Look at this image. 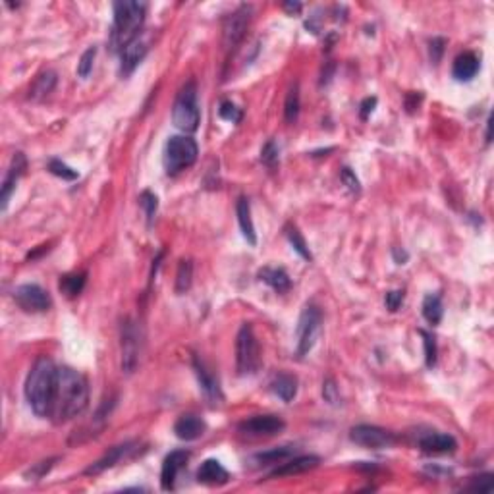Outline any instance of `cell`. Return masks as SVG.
I'll return each instance as SVG.
<instances>
[{
    "instance_id": "obj_1",
    "label": "cell",
    "mask_w": 494,
    "mask_h": 494,
    "mask_svg": "<svg viewBox=\"0 0 494 494\" xmlns=\"http://www.w3.org/2000/svg\"><path fill=\"white\" fill-rule=\"evenodd\" d=\"M89 404V386L83 374L69 369L58 367L56 379V394L52 404L51 417L56 423H66L74 417L81 415Z\"/></svg>"
},
{
    "instance_id": "obj_2",
    "label": "cell",
    "mask_w": 494,
    "mask_h": 494,
    "mask_svg": "<svg viewBox=\"0 0 494 494\" xmlns=\"http://www.w3.org/2000/svg\"><path fill=\"white\" fill-rule=\"evenodd\" d=\"M58 367L49 357H39L26 381V398L37 417H51L56 394Z\"/></svg>"
},
{
    "instance_id": "obj_3",
    "label": "cell",
    "mask_w": 494,
    "mask_h": 494,
    "mask_svg": "<svg viewBox=\"0 0 494 494\" xmlns=\"http://www.w3.org/2000/svg\"><path fill=\"white\" fill-rule=\"evenodd\" d=\"M145 12H147L145 2L122 0L114 4V22L110 27V39H108V44L114 52L122 51L126 44L138 39L145 22Z\"/></svg>"
},
{
    "instance_id": "obj_4",
    "label": "cell",
    "mask_w": 494,
    "mask_h": 494,
    "mask_svg": "<svg viewBox=\"0 0 494 494\" xmlns=\"http://www.w3.org/2000/svg\"><path fill=\"white\" fill-rule=\"evenodd\" d=\"M199 103H197V85L195 81H188L180 89L172 106V122L183 133H193L199 128Z\"/></svg>"
},
{
    "instance_id": "obj_5",
    "label": "cell",
    "mask_w": 494,
    "mask_h": 494,
    "mask_svg": "<svg viewBox=\"0 0 494 494\" xmlns=\"http://www.w3.org/2000/svg\"><path fill=\"white\" fill-rule=\"evenodd\" d=\"M261 367V347L252 324H242L236 338V369L240 377H252Z\"/></svg>"
},
{
    "instance_id": "obj_6",
    "label": "cell",
    "mask_w": 494,
    "mask_h": 494,
    "mask_svg": "<svg viewBox=\"0 0 494 494\" xmlns=\"http://www.w3.org/2000/svg\"><path fill=\"white\" fill-rule=\"evenodd\" d=\"M199 155L197 143L188 135H174L166 141L165 145V170L170 176L180 174L186 168L195 165Z\"/></svg>"
},
{
    "instance_id": "obj_7",
    "label": "cell",
    "mask_w": 494,
    "mask_h": 494,
    "mask_svg": "<svg viewBox=\"0 0 494 494\" xmlns=\"http://www.w3.org/2000/svg\"><path fill=\"white\" fill-rule=\"evenodd\" d=\"M321 322L322 315L319 311V307L305 305L304 311L299 315V321H297V329H295V336H297L295 356L305 357L311 352L319 334H321Z\"/></svg>"
},
{
    "instance_id": "obj_8",
    "label": "cell",
    "mask_w": 494,
    "mask_h": 494,
    "mask_svg": "<svg viewBox=\"0 0 494 494\" xmlns=\"http://www.w3.org/2000/svg\"><path fill=\"white\" fill-rule=\"evenodd\" d=\"M139 354H141V332L138 329V322L128 321L122 324V371L131 374L139 365Z\"/></svg>"
},
{
    "instance_id": "obj_9",
    "label": "cell",
    "mask_w": 494,
    "mask_h": 494,
    "mask_svg": "<svg viewBox=\"0 0 494 494\" xmlns=\"http://www.w3.org/2000/svg\"><path fill=\"white\" fill-rule=\"evenodd\" d=\"M14 302L26 313H44L51 309L52 299L39 284H22L14 290Z\"/></svg>"
},
{
    "instance_id": "obj_10",
    "label": "cell",
    "mask_w": 494,
    "mask_h": 494,
    "mask_svg": "<svg viewBox=\"0 0 494 494\" xmlns=\"http://www.w3.org/2000/svg\"><path fill=\"white\" fill-rule=\"evenodd\" d=\"M349 438L352 443L359 444L363 448H373V450H381V448H390L396 443V436L386 429L374 425H357L349 431Z\"/></svg>"
},
{
    "instance_id": "obj_11",
    "label": "cell",
    "mask_w": 494,
    "mask_h": 494,
    "mask_svg": "<svg viewBox=\"0 0 494 494\" xmlns=\"http://www.w3.org/2000/svg\"><path fill=\"white\" fill-rule=\"evenodd\" d=\"M249 22H252V6H247V4L240 6L226 17L224 27H222V41H224V47L228 51L234 49L236 44L245 37Z\"/></svg>"
},
{
    "instance_id": "obj_12",
    "label": "cell",
    "mask_w": 494,
    "mask_h": 494,
    "mask_svg": "<svg viewBox=\"0 0 494 494\" xmlns=\"http://www.w3.org/2000/svg\"><path fill=\"white\" fill-rule=\"evenodd\" d=\"M286 429V423L278 415H255L242 421L238 425V431L252 438H263V436H274Z\"/></svg>"
},
{
    "instance_id": "obj_13",
    "label": "cell",
    "mask_w": 494,
    "mask_h": 494,
    "mask_svg": "<svg viewBox=\"0 0 494 494\" xmlns=\"http://www.w3.org/2000/svg\"><path fill=\"white\" fill-rule=\"evenodd\" d=\"M190 460V452L174 450L163 461V471H160V486L165 491H172L176 485L178 473L186 468V463Z\"/></svg>"
},
{
    "instance_id": "obj_14",
    "label": "cell",
    "mask_w": 494,
    "mask_h": 494,
    "mask_svg": "<svg viewBox=\"0 0 494 494\" xmlns=\"http://www.w3.org/2000/svg\"><path fill=\"white\" fill-rule=\"evenodd\" d=\"M417 444H419V448L425 454H434V456H438V454H454L456 448H458V443H456V438L452 434L436 433V431L421 434Z\"/></svg>"
},
{
    "instance_id": "obj_15",
    "label": "cell",
    "mask_w": 494,
    "mask_h": 494,
    "mask_svg": "<svg viewBox=\"0 0 494 494\" xmlns=\"http://www.w3.org/2000/svg\"><path fill=\"white\" fill-rule=\"evenodd\" d=\"M193 369H195L197 381H199V384H201V390H203V394H205V398L208 400V404H211L213 408L220 406V404H222V400H224V396H222V390H220V386H218L217 379L208 373V369L205 367V365H203V361H199V357H195V359H193Z\"/></svg>"
},
{
    "instance_id": "obj_16",
    "label": "cell",
    "mask_w": 494,
    "mask_h": 494,
    "mask_svg": "<svg viewBox=\"0 0 494 494\" xmlns=\"http://www.w3.org/2000/svg\"><path fill=\"white\" fill-rule=\"evenodd\" d=\"M26 168H27V160H26V155H24V153H16V155L12 156V163H10L8 174H6V178H4V182H2V191H0L2 211L8 207L10 195H12V191L16 190V183L19 182V178L24 176Z\"/></svg>"
},
{
    "instance_id": "obj_17",
    "label": "cell",
    "mask_w": 494,
    "mask_h": 494,
    "mask_svg": "<svg viewBox=\"0 0 494 494\" xmlns=\"http://www.w3.org/2000/svg\"><path fill=\"white\" fill-rule=\"evenodd\" d=\"M149 47L143 39H133L131 43H128L120 51V72L122 76H130L133 69L138 68L139 62L145 58Z\"/></svg>"
},
{
    "instance_id": "obj_18",
    "label": "cell",
    "mask_w": 494,
    "mask_h": 494,
    "mask_svg": "<svg viewBox=\"0 0 494 494\" xmlns=\"http://www.w3.org/2000/svg\"><path fill=\"white\" fill-rule=\"evenodd\" d=\"M135 450V443H126V444H120V446H114L113 450L108 452L106 456H103L101 460L95 461L93 466H89V468L85 469L87 475H99V473H103V471H106V469L114 468L116 463H120L124 458H128L131 452Z\"/></svg>"
},
{
    "instance_id": "obj_19",
    "label": "cell",
    "mask_w": 494,
    "mask_h": 494,
    "mask_svg": "<svg viewBox=\"0 0 494 494\" xmlns=\"http://www.w3.org/2000/svg\"><path fill=\"white\" fill-rule=\"evenodd\" d=\"M228 479H230V473L226 471L224 466L218 460H205L201 463V468L197 469V481L201 485H226Z\"/></svg>"
},
{
    "instance_id": "obj_20",
    "label": "cell",
    "mask_w": 494,
    "mask_h": 494,
    "mask_svg": "<svg viewBox=\"0 0 494 494\" xmlns=\"http://www.w3.org/2000/svg\"><path fill=\"white\" fill-rule=\"evenodd\" d=\"M321 463V458L317 456H297L294 460L284 461L280 468H277L270 477H292V475H299V473H305V471H311L317 466Z\"/></svg>"
},
{
    "instance_id": "obj_21",
    "label": "cell",
    "mask_w": 494,
    "mask_h": 494,
    "mask_svg": "<svg viewBox=\"0 0 494 494\" xmlns=\"http://www.w3.org/2000/svg\"><path fill=\"white\" fill-rule=\"evenodd\" d=\"M174 433L180 441H186V443L197 441L205 433V423H203L201 417L188 413V415H182L174 423Z\"/></svg>"
},
{
    "instance_id": "obj_22",
    "label": "cell",
    "mask_w": 494,
    "mask_h": 494,
    "mask_svg": "<svg viewBox=\"0 0 494 494\" xmlns=\"http://www.w3.org/2000/svg\"><path fill=\"white\" fill-rule=\"evenodd\" d=\"M479 68H481V62H479L477 54L475 52H463L454 60L452 76L458 81H471L477 76Z\"/></svg>"
},
{
    "instance_id": "obj_23",
    "label": "cell",
    "mask_w": 494,
    "mask_h": 494,
    "mask_svg": "<svg viewBox=\"0 0 494 494\" xmlns=\"http://www.w3.org/2000/svg\"><path fill=\"white\" fill-rule=\"evenodd\" d=\"M236 213H238V222H240V228H242L243 238L249 242V245H257V236H255V226H253L252 218V207H249V199L247 197H240L238 199Z\"/></svg>"
},
{
    "instance_id": "obj_24",
    "label": "cell",
    "mask_w": 494,
    "mask_h": 494,
    "mask_svg": "<svg viewBox=\"0 0 494 494\" xmlns=\"http://www.w3.org/2000/svg\"><path fill=\"white\" fill-rule=\"evenodd\" d=\"M259 280L269 284L274 292L278 294H284L292 288V280L288 277L286 270L282 269H272V267H265V269L259 270Z\"/></svg>"
},
{
    "instance_id": "obj_25",
    "label": "cell",
    "mask_w": 494,
    "mask_h": 494,
    "mask_svg": "<svg viewBox=\"0 0 494 494\" xmlns=\"http://www.w3.org/2000/svg\"><path fill=\"white\" fill-rule=\"evenodd\" d=\"M270 388L282 402H292L297 394V379L288 373H280L272 379Z\"/></svg>"
},
{
    "instance_id": "obj_26",
    "label": "cell",
    "mask_w": 494,
    "mask_h": 494,
    "mask_svg": "<svg viewBox=\"0 0 494 494\" xmlns=\"http://www.w3.org/2000/svg\"><path fill=\"white\" fill-rule=\"evenodd\" d=\"M54 85H56V74H54L52 69H47V72H43L39 78L35 79L33 87L29 89V97L35 99V101H37V99H43V97L51 93Z\"/></svg>"
},
{
    "instance_id": "obj_27",
    "label": "cell",
    "mask_w": 494,
    "mask_h": 494,
    "mask_svg": "<svg viewBox=\"0 0 494 494\" xmlns=\"http://www.w3.org/2000/svg\"><path fill=\"white\" fill-rule=\"evenodd\" d=\"M443 299L434 294L427 295L425 299H423V317H425L431 324H438V322L443 321Z\"/></svg>"
},
{
    "instance_id": "obj_28",
    "label": "cell",
    "mask_w": 494,
    "mask_h": 494,
    "mask_svg": "<svg viewBox=\"0 0 494 494\" xmlns=\"http://www.w3.org/2000/svg\"><path fill=\"white\" fill-rule=\"evenodd\" d=\"M85 286V272H79V274H64L58 282V288L64 295L68 297H76L81 294V290Z\"/></svg>"
},
{
    "instance_id": "obj_29",
    "label": "cell",
    "mask_w": 494,
    "mask_h": 494,
    "mask_svg": "<svg viewBox=\"0 0 494 494\" xmlns=\"http://www.w3.org/2000/svg\"><path fill=\"white\" fill-rule=\"evenodd\" d=\"M284 118L288 124H295L299 118V83L297 81L288 91L286 103H284Z\"/></svg>"
},
{
    "instance_id": "obj_30",
    "label": "cell",
    "mask_w": 494,
    "mask_h": 494,
    "mask_svg": "<svg viewBox=\"0 0 494 494\" xmlns=\"http://www.w3.org/2000/svg\"><path fill=\"white\" fill-rule=\"evenodd\" d=\"M294 454L292 446H282V448H274L270 452H263L255 456V461H259L263 466H270V463H282L284 460H288L290 456Z\"/></svg>"
},
{
    "instance_id": "obj_31",
    "label": "cell",
    "mask_w": 494,
    "mask_h": 494,
    "mask_svg": "<svg viewBox=\"0 0 494 494\" xmlns=\"http://www.w3.org/2000/svg\"><path fill=\"white\" fill-rule=\"evenodd\" d=\"M286 238H288V242L292 243V247H294L295 252L299 253V255H302L305 261L313 259V255H311V252H309V247H307L305 238L299 234V230H297L295 226H286Z\"/></svg>"
},
{
    "instance_id": "obj_32",
    "label": "cell",
    "mask_w": 494,
    "mask_h": 494,
    "mask_svg": "<svg viewBox=\"0 0 494 494\" xmlns=\"http://www.w3.org/2000/svg\"><path fill=\"white\" fill-rule=\"evenodd\" d=\"M191 278H193V265H191V261H182L180 269H178V274H176V292L178 294H183V292L190 290Z\"/></svg>"
},
{
    "instance_id": "obj_33",
    "label": "cell",
    "mask_w": 494,
    "mask_h": 494,
    "mask_svg": "<svg viewBox=\"0 0 494 494\" xmlns=\"http://www.w3.org/2000/svg\"><path fill=\"white\" fill-rule=\"evenodd\" d=\"M49 172L54 174V176H58V178H62V180H66V182H74V180H78V170H74V168H69L68 165H64L62 160H58V158H52L51 163H49Z\"/></svg>"
},
{
    "instance_id": "obj_34",
    "label": "cell",
    "mask_w": 494,
    "mask_h": 494,
    "mask_svg": "<svg viewBox=\"0 0 494 494\" xmlns=\"http://www.w3.org/2000/svg\"><path fill=\"white\" fill-rule=\"evenodd\" d=\"M139 205H141L143 211H145L147 224L151 226L153 224V220H155L156 207H158V199H156V195L155 193H151V191H143V193L139 195Z\"/></svg>"
},
{
    "instance_id": "obj_35",
    "label": "cell",
    "mask_w": 494,
    "mask_h": 494,
    "mask_svg": "<svg viewBox=\"0 0 494 494\" xmlns=\"http://www.w3.org/2000/svg\"><path fill=\"white\" fill-rule=\"evenodd\" d=\"M95 56H97V49L95 47H89L83 54H81V58H79L78 62V76L79 78L85 79L89 74H91V69H93V62H95Z\"/></svg>"
},
{
    "instance_id": "obj_36",
    "label": "cell",
    "mask_w": 494,
    "mask_h": 494,
    "mask_svg": "<svg viewBox=\"0 0 494 494\" xmlns=\"http://www.w3.org/2000/svg\"><path fill=\"white\" fill-rule=\"evenodd\" d=\"M419 334L423 336V342H425L427 367L433 369L434 365H436V342H434V336L431 332H427V330H419Z\"/></svg>"
},
{
    "instance_id": "obj_37",
    "label": "cell",
    "mask_w": 494,
    "mask_h": 494,
    "mask_svg": "<svg viewBox=\"0 0 494 494\" xmlns=\"http://www.w3.org/2000/svg\"><path fill=\"white\" fill-rule=\"evenodd\" d=\"M218 114H220L222 120L232 122V124H238V122L242 120V110L232 101H222L220 108H218Z\"/></svg>"
},
{
    "instance_id": "obj_38",
    "label": "cell",
    "mask_w": 494,
    "mask_h": 494,
    "mask_svg": "<svg viewBox=\"0 0 494 494\" xmlns=\"http://www.w3.org/2000/svg\"><path fill=\"white\" fill-rule=\"evenodd\" d=\"M261 160L269 168H274L278 165V147L274 141H267L265 147L261 149Z\"/></svg>"
},
{
    "instance_id": "obj_39",
    "label": "cell",
    "mask_w": 494,
    "mask_h": 494,
    "mask_svg": "<svg viewBox=\"0 0 494 494\" xmlns=\"http://www.w3.org/2000/svg\"><path fill=\"white\" fill-rule=\"evenodd\" d=\"M493 475L486 473V475H479V477L471 479V483L468 485V491H475V493H491L493 491Z\"/></svg>"
},
{
    "instance_id": "obj_40",
    "label": "cell",
    "mask_w": 494,
    "mask_h": 494,
    "mask_svg": "<svg viewBox=\"0 0 494 494\" xmlns=\"http://www.w3.org/2000/svg\"><path fill=\"white\" fill-rule=\"evenodd\" d=\"M322 398H324V402H329L330 406H338V386H336V382L332 381V379H327L324 384H322Z\"/></svg>"
},
{
    "instance_id": "obj_41",
    "label": "cell",
    "mask_w": 494,
    "mask_h": 494,
    "mask_svg": "<svg viewBox=\"0 0 494 494\" xmlns=\"http://www.w3.org/2000/svg\"><path fill=\"white\" fill-rule=\"evenodd\" d=\"M342 182H344V186H346L347 190L352 191V193H359L361 191V186H359V180H357L356 172H352V168H347V166H344L342 168Z\"/></svg>"
},
{
    "instance_id": "obj_42",
    "label": "cell",
    "mask_w": 494,
    "mask_h": 494,
    "mask_svg": "<svg viewBox=\"0 0 494 494\" xmlns=\"http://www.w3.org/2000/svg\"><path fill=\"white\" fill-rule=\"evenodd\" d=\"M384 304H386V309H388V311H398L400 305L404 304V292H400V290L388 292L386 297H384Z\"/></svg>"
},
{
    "instance_id": "obj_43",
    "label": "cell",
    "mask_w": 494,
    "mask_h": 494,
    "mask_svg": "<svg viewBox=\"0 0 494 494\" xmlns=\"http://www.w3.org/2000/svg\"><path fill=\"white\" fill-rule=\"evenodd\" d=\"M54 461H56V458H52V460H47V461H41V463H37L33 469H29L26 473V477H31V479H41L44 475V473H49L51 471V468L54 466Z\"/></svg>"
},
{
    "instance_id": "obj_44",
    "label": "cell",
    "mask_w": 494,
    "mask_h": 494,
    "mask_svg": "<svg viewBox=\"0 0 494 494\" xmlns=\"http://www.w3.org/2000/svg\"><path fill=\"white\" fill-rule=\"evenodd\" d=\"M374 106H377V99H374V97H367L363 103H361V110H359L361 120H367V118L371 116V113L374 110Z\"/></svg>"
},
{
    "instance_id": "obj_45",
    "label": "cell",
    "mask_w": 494,
    "mask_h": 494,
    "mask_svg": "<svg viewBox=\"0 0 494 494\" xmlns=\"http://www.w3.org/2000/svg\"><path fill=\"white\" fill-rule=\"evenodd\" d=\"M444 44H446L444 39H433V41H431V58H433L434 64L441 60V56H443V51H444Z\"/></svg>"
},
{
    "instance_id": "obj_46",
    "label": "cell",
    "mask_w": 494,
    "mask_h": 494,
    "mask_svg": "<svg viewBox=\"0 0 494 494\" xmlns=\"http://www.w3.org/2000/svg\"><path fill=\"white\" fill-rule=\"evenodd\" d=\"M392 255H394V259H396V263H398V265H404V263L408 261V253L406 252L400 253V249H394V252H392Z\"/></svg>"
},
{
    "instance_id": "obj_47",
    "label": "cell",
    "mask_w": 494,
    "mask_h": 494,
    "mask_svg": "<svg viewBox=\"0 0 494 494\" xmlns=\"http://www.w3.org/2000/svg\"><path fill=\"white\" fill-rule=\"evenodd\" d=\"M284 8H286L288 12H299V10H302V4H299V2H294V4L288 2V4H284Z\"/></svg>"
}]
</instances>
